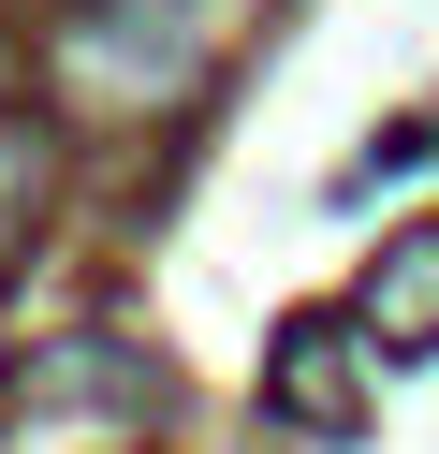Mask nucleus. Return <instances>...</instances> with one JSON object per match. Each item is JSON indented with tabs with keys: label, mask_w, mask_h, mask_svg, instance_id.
Listing matches in <instances>:
<instances>
[{
	"label": "nucleus",
	"mask_w": 439,
	"mask_h": 454,
	"mask_svg": "<svg viewBox=\"0 0 439 454\" xmlns=\"http://www.w3.org/2000/svg\"><path fill=\"white\" fill-rule=\"evenodd\" d=\"M234 15L249 0H74L44 30V89L74 118H176V103L220 74Z\"/></svg>",
	"instance_id": "f257e3e1"
},
{
	"label": "nucleus",
	"mask_w": 439,
	"mask_h": 454,
	"mask_svg": "<svg viewBox=\"0 0 439 454\" xmlns=\"http://www.w3.org/2000/svg\"><path fill=\"white\" fill-rule=\"evenodd\" d=\"M278 411H293V425H351V411H366L337 323H293V337H278Z\"/></svg>",
	"instance_id": "7ed1b4c3"
},
{
	"label": "nucleus",
	"mask_w": 439,
	"mask_h": 454,
	"mask_svg": "<svg viewBox=\"0 0 439 454\" xmlns=\"http://www.w3.org/2000/svg\"><path fill=\"white\" fill-rule=\"evenodd\" d=\"M15 161H29V147H15V132H0V249H15V191H29Z\"/></svg>",
	"instance_id": "20e7f679"
},
{
	"label": "nucleus",
	"mask_w": 439,
	"mask_h": 454,
	"mask_svg": "<svg viewBox=\"0 0 439 454\" xmlns=\"http://www.w3.org/2000/svg\"><path fill=\"white\" fill-rule=\"evenodd\" d=\"M366 337H380V352H439V235L380 249V278H366Z\"/></svg>",
	"instance_id": "f03ea898"
}]
</instances>
